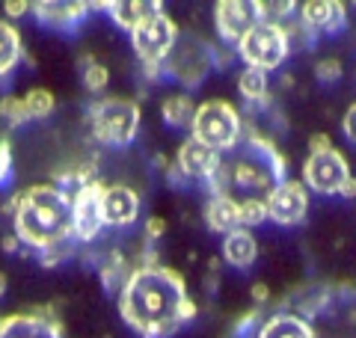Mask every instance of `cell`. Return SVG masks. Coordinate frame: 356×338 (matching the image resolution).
Returning a JSON list of instances; mask_svg holds the SVG:
<instances>
[{"instance_id":"603a6c76","label":"cell","mask_w":356,"mask_h":338,"mask_svg":"<svg viewBox=\"0 0 356 338\" xmlns=\"http://www.w3.org/2000/svg\"><path fill=\"white\" fill-rule=\"evenodd\" d=\"M330 18H332V0H306L300 6V24L312 30L315 36L321 30H330Z\"/></svg>"},{"instance_id":"4dcf8cb0","label":"cell","mask_w":356,"mask_h":338,"mask_svg":"<svg viewBox=\"0 0 356 338\" xmlns=\"http://www.w3.org/2000/svg\"><path fill=\"white\" fill-rule=\"evenodd\" d=\"M72 255V241H65V243H57V246H48V250H42L39 252V261L42 267H54V264H60L63 258H69Z\"/></svg>"},{"instance_id":"8992f818","label":"cell","mask_w":356,"mask_h":338,"mask_svg":"<svg viewBox=\"0 0 356 338\" xmlns=\"http://www.w3.org/2000/svg\"><path fill=\"white\" fill-rule=\"evenodd\" d=\"M178 36H181V30L166 13H154L131 30V48L149 77H161L163 63L170 60V54L178 45Z\"/></svg>"},{"instance_id":"277c9868","label":"cell","mask_w":356,"mask_h":338,"mask_svg":"<svg viewBox=\"0 0 356 338\" xmlns=\"http://www.w3.org/2000/svg\"><path fill=\"white\" fill-rule=\"evenodd\" d=\"M191 137L205 143L208 149H214L217 154L232 152L243 137V122L235 104L222 98H208L196 107L193 125H191Z\"/></svg>"},{"instance_id":"83f0119b","label":"cell","mask_w":356,"mask_h":338,"mask_svg":"<svg viewBox=\"0 0 356 338\" xmlns=\"http://www.w3.org/2000/svg\"><path fill=\"white\" fill-rule=\"evenodd\" d=\"M267 220V202L264 199H241V225L255 229Z\"/></svg>"},{"instance_id":"ba28073f","label":"cell","mask_w":356,"mask_h":338,"mask_svg":"<svg viewBox=\"0 0 356 338\" xmlns=\"http://www.w3.org/2000/svg\"><path fill=\"white\" fill-rule=\"evenodd\" d=\"M214 65V48L199 39V36H178L175 51L170 54V60L163 63V72L175 77L178 83H184L187 89H193L205 81V74Z\"/></svg>"},{"instance_id":"4316f807","label":"cell","mask_w":356,"mask_h":338,"mask_svg":"<svg viewBox=\"0 0 356 338\" xmlns=\"http://www.w3.org/2000/svg\"><path fill=\"white\" fill-rule=\"evenodd\" d=\"M24 101V110H27V116L30 119H48L54 107H57V101H54V92H48V89H30V92L21 98Z\"/></svg>"},{"instance_id":"30bf717a","label":"cell","mask_w":356,"mask_h":338,"mask_svg":"<svg viewBox=\"0 0 356 338\" xmlns=\"http://www.w3.org/2000/svg\"><path fill=\"white\" fill-rule=\"evenodd\" d=\"M350 166H348V157H344L336 145L327 152H318V154H309L303 161V187L306 190H315L321 196H332L339 193V187L344 184V178H350Z\"/></svg>"},{"instance_id":"cb8c5ba5","label":"cell","mask_w":356,"mask_h":338,"mask_svg":"<svg viewBox=\"0 0 356 338\" xmlns=\"http://www.w3.org/2000/svg\"><path fill=\"white\" fill-rule=\"evenodd\" d=\"M238 92L250 101V104H267V74L259 69H247L238 74Z\"/></svg>"},{"instance_id":"d4e9b609","label":"cell","mask_w":356,"mask_h":338,"mask_svg":"<svg viewBox=\"0 0 356 338\" xmlns=\"http://www.w3.org/2000/svg\"><path fill=\"white\" fill-rule=\"evenodd\" d=\"M98 273H102V285L107 288V291H119L122 285H125V279H128V261H125V255L122 252H110L104 261H102V267H98Z\"/></svg>"},{"instance_id":"8fae6325","label":"cell","mask_w":356,"mask_h":338,"mask_svg":"<svg viewBox=\"0 0 356 338\" xmlns=\"http://www.w3.org/2000/svg\"><path fill=\"white\" fill-rule=\"evenodd\" d=\"M261 21H264L261 0H217L214 3V27L226 45H238Z\"/></svg>"},{"instance_id":"74e56055","label":"cell","mask_w":356,"mask_h":338,"mask_svg":"<svg viewBox=\"0 0 356 338\" xmlns=\"http://www.w3.org/2000/svg\"><path fill=\"white\" fill-rule=\"evenodd\" d=\"M267 300H270V288H267L264 282H255L252 285V306L259 309V306H264Z\"/></svg>"},{"instance_id":"2e32d148","label":"cell","mask_w":356,"mask_h":338,"mask_svg":"<svg viewBox=\"0 0 356 338\" xmlns=\"http://www.w3.org/2000/svg\"><path fill=\"white\" fill-rule=\"evenodd\" d=\"M39 24L54 30H74L89 13V3L83 0H39L30 9Z\"/></svg>"},{"instance_id":"7c38bea8","label":"cell","mask_w":356,"mask_h":338,"mask_svg":"<svg viewBox=\"0 0 356 338\" xmlns=\"http://www.w3.org/2000/svg\"><path fill=\"white\" fill-rule=\"evenodd\" d=\"M267 202V220H273L276 225H300L309 214V190L303 182L285 178L282 184H276L270 190Z\"/></svg>"},{"instance_id":"9c48e42d","label":"cell","mask_w":356,"mask_h":338,"mask_svg":"<svg viewBox=\"0 0 356 338\" xmlns=\"http://www.w3.org/2000/svg\"><path fill=\"white\" fill-rule=\"evenodd\" d=\"M107 184L92 178L89 184L77 187L72 196V241H95L104 229V217H102V196H104Z\"/></svg>"},{"instance_id":"1f68e13d","label":"cell","mask_w":356,"mask_h":338,"mask_svg":"<svg viewBox=\"0 0 356 338\" xmlns=\"http://www.w3.org/2000/svg\"><path fill=\"white\" fill-rule=\"evenodd\" d=\"M9 175H13V145L9 140H0V184H6Z\"/></svg>"},{"instance_id":"d6a6232c","label":"cell","mask_w":356,"mask_h":338,"mask_svg":"<svg viewBox=\"0 0 356 338\" xmlns=\"http://www.w3.org/2000/svg\"><path fill=\"white\" fill-rule=\"evenodd\" d=\"M348 24V9H344L341 0H332V18H330V30L327 33H336Z\"/></svg>"},{"instance_id":"4fadbf2b","label":"cell","mask_w":356,"mask_h":338,"mask_svg":"<svg viewBox=\"0 0 356 338\" xmlns=\"http://www.w3.org/2000/svg\"><path fill=\"white\" fill-rule=\"evenodd\" d=\"M0 338H65V330L51 312H21L0 318Z\"/></svg>"},{"instance_id":"5bb4252c","label":"cell","mask_w":356,"mask_h":338,"mask_svg":"<svg viewBox=\"0 0 356 338\" xmlns=\"http://www.w3.org/2000/svg\"><path fill=\"white\" fill-rule=\"evenodd\" d=\"M102 217H104V225H113V229L134 225L140 217L137 190L128 184H107L104 196H102Z\"/></svg>"},{"instance_id":"e0dca14e","label":"cell","mask_w":356,"mask_h":338,"mask_svg":"<svg viewBox=\"0 0 356 338\" xmlns=\"http://www.w3.org/2000/svg\"><path fill=\"white\" fill-rule=\"evenodd\" d=\"M255 258H259V241H255V234L250 229L241 225V229L229 232L222 238V261H229L238 270H250L255 264Z\"/></svg>"},{"instance_id":"ffe728a7","label":"cell","mask_w":356,"mask_h":338,"mask_svg":"<svg viewBox=\"0 0 356 338\" xmlns=\"http://www.w3.org/2000/svg\"><path fill=\"white\" fill-rule=\"evenodd\" d=\"M205 223L214 234H229L241 229V202L232 196H211L205 202Z\"/></svg>"},{"instance_id":"f1b7e54d","label":"cell","mask_w":356,"mask_h":338,"mask_svg":"<svg viewBox=\"0 0 356 338\" xmlns=\"http://www.w3.org/2000/svg\"><path fill=\"white\" fill-rule=\"evenodd\" d=\"M0 119L6 122V125H24V122L30 119L27 110H24V101L15 98V95H3L0 98Z\"/></svg>"},{"instance_id":"484cf974","label":"cell","mask_w":356,"mask_h":338,"mask_svg":"<svg viewBox=\"0 0 356 338\" xmlns=\"http://www.w3.org/2000/svg\"><path fill=\"white\" fill-rule=\"evenodd\" d=\"M81 65H83V86H86V92H92V95H102L107 83H110V72H107V65H102L98 60H92V56H81Z\"/></svg>"},{"instance_id":"7402d4cb","label":"cell","mask_w":356,"mask_h":338,"mask_svg":"<svg viewBox=\"0 0 356 338\" xmlns=\"http://www.w3.org/2000/svg\"><path fill=\"white\" fill-rule=\"evenodd\" d=\"M161 116L170 128H187L191 131L193 116H196V104L187 92H172L161 101Z\"/></svg>"},{"instance_id":"6da1fadb","label":"cell","mask_w":356,"mask_h":338,"mask_svg":"<svg viewBox=\"0 0 356 338\" xmlns=\"http://www.w3.org/2000/svg\"><path fill=\"white\" fill-rule=\"evenodd\" d=\"M119 318L140 338H170L196 318V303L178 270L146 261L119 288Z\"/></svg>"},{"instance_id":"60d3db41","label":"cell","mask_w":356,"mask_h":338,"mask_svg":"<svg viewBox=\"0 0 356 338\" xmlns=\"http://www.w3.org/2000/svg\"><path fill=\"white\" fill-rule=\"evenodd\" d=\"M6 294V273H0V297Z\"/></svg>"},{"instance_id":"ac0fdd59","label":"cell","mask_w":356,"mask_h":338,"mask_svg":"<svg viewBox=\"0 0 356 338\" xmlns=\"http://www.w3.org/2000/svg\"><path fill=\"white\" fill-rule=\"evenodd\" d=\"M255 338H318L312 323L303 318V314H294V312H280L273 318H267Z\"/></svg>"},{"instance_id":"44dd1931","label":"cell","mask_w":356,"mask_h":338,"mask_svg":"<svg viewBox=\"0 0 356 338\" xmlns=\"http://www.w3.org/2000/svg\"><path fill=\"white\" fill-rule=\"evenodd\" d=\"M24 56V45H21V33L13 21L0 18V77L15 72V65Z\"/></svg>"},{"instance_id":"8d00e7d4","label":"cell","mask_w":356,"mask_h":338,"mask_svg":"<svg viewBox=\"0 0 356 338\" xmlns=\"http://www.w3.org/2000/svg\"><path fill=\"white\" fill-rule=\"evenodd\" d=\"M327 149H332L330 134H312L309 137V154H318V152H327Z\"/></svg>"},{"instance_id":"836d02e7","label":"cell","mask_w":356,"mask_h":338,"mask_svg":"<svg viewBox=\"0 0 356 338\" xmlns=\"http://www.w3.org/2000/svg\"><path fill=\"white\" fill-rule=\"evenodd\" d=\"M341 131H344V137H348V140L356 145V101L348 107V113H344V119H341Z\"/></svg>"},{"instance_id":"f35d334b","label":"cell","mask_w":356,"mask_h":338,"mask_svg":"<svg viewBox=\"0 0 356 338\" xmlns=\"http://www.w3.org/2000/svg\"><path fill=\"white\" fill-rule=\"evenodd\" d=\"M339 196H344V199H356V175L344 178V184L339 187Z\"/></svg>"},{"instance_id":"52a82bcc","label":"cell","mask_w":356,"mask_h":338,"mask_svg":"<svg viewBox=\"0 0 356 338\" xmlns=\"http://www.w3.org/2000/svg\"><path fill=\"white\" fill-rule=\"evenodd\" d=\"M235 54L243 60L247 69H259L264 74L276 72L288 60V54H291V42H288L285 24L264 18L261 24H255L247 36L235 45Z\"/></svg>"},{"instance_id":"5b68a950","label":"cell","mask_w":356,"mask_h":338,"mask_svg":"<svg viewBox=\"0 0 356 338\" xmlns=\"http://www.w3.org/2000/svg\"><path fill=\"white\" fill-rule=\"evenodd\" d=\"M140 104L134 98L107 95L89 107L92 137L104 145H128L140 131Z\"/></svg>"},{"instance_id":"d6986e66","label":"cell","mask_w":356,"mask_h":338,"mask_svg":"<svg viewBox=\"0 0 356 338\" xmlns=\"http://www.w3.org/2000/svg\"><path fill=\"white\" fill-rule=\"evenodd\" d=\"M154 13H163L161 0H113V3H107V15L113 18V24L128 33Z\"/></svg>"},{"instance_id":"f546056e","label":"cell","mask_w":356,"mask_h":338,"mask_svg":"<svg viewBox=\"0 0 356 338\" xmlns=\"http://www.w3.org/2000/svg\"><path fill=\"white\" fill-rule=\"evenodd\" d=\"M315 77L321 83H336L341 77V60L339 56H327V60H321L315 65Z\"/></svg>"},{"instance_id":"d590c367","label":"cell","mask_w":356,"mask_h":338,"mask_svg":"<svg viewBox=\"0 0 356 338\" xmlns=\"http://www.w3.org/2000/svg\"><path fill=\"white\" fill-rule=\"evenodd\" d=\"M166 234V220L163 217H149V223H146V238L149 241H161Z\"/></svg>"},{"instance_id":"9a60e30c","label":"cell","mask_w":356,"mask_h":338,"mask_svg":"<svg viewBox=\"0 0 356 338\" xmlns=\"http://www.w3.org/2000/svg\"><path fill=\"white\" fill-rule=\"evenodd\" d=\"M175 166L184 178H196V182H208L220 166V154L214 149H208L205 143H199L193 137H187L175 152Z\"/></svg>"},{"instance_id":"e575fe53","label":"cell","mask_w":356,"mask_h":338,"mask_svg":"<svg viewBox=\"0 0 356 338\" xmlns=\"http://www.w3.org/2000/svg\"><path fill=\"white\" fill-rule=\"evenodd\" d=\"M30 9H33L30 0H6V3H3L6 18H21V15H27Z\"/></svg>"},{"instance_id":"ab89813d","label":"cell","mask_w":356,"mask_h":338,"mask_svg":"<svg viewBox=\"0 0 356 338\" xmlns=\"http://www.w3.org/2000/svg\"><path fill=\"white\" fill-rule=\"evenodd\" d=\"M18 238H15V234H9V238H3V243H0V246H3V252H15L18 250Z\"/></svg>"},{"instance_id":"7a4b0ae2","label":"cell","mask_w":356,"mask_h":338,"mask_svg":"<svg viewBox=\"0 0 356 338\" xmlns=\"http://www.w3.org/2000/svg\"><path fill=\"white\" fill-rule=\"evenodd\" d=\"M282 182H285V157L276 152L270 140L250 134L232 152L220 154L217 172L205 184L211 196H232L238 190V193H247L243 199H267L270 190Z\"/></svg>"},{"instance_id":"3957f363","label":"cell","mask_w":356,"mask_h":338,"mask_svg":"<svg viewBox=\"0 0 356 338\" xmlns=\"http://www.w3.org/2000/svg\"><path fill=\"white\" fill-rule=\"evenodd\" d=\"M15 238L30 250L72 241V193L60 184H33L15 196Z\"/></svg>"}]
</instances>
